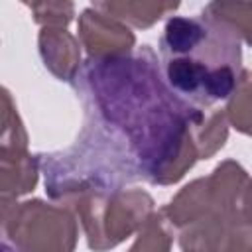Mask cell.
Returning <instances> with one entry per match:
<instances>
[{"label": "cell", "mask_w": 252, "mask_h": 252, "mask_svg": "<svg viewBox=\"0 0 252 252\" xmlns=\"http://www.w3.org/2000/svg\"><path fill=\"white\" fill-rule=\"evenodd\" d=\"M39 55L43 65L65 83H73L81 73V49L79 41L65 28H41L39 37Z\"/></svg>", "instance_id": "52a82bcc"}, {"label": "cell", "mask_w": 252, "mask_h": 252, "mask_svg": "<svg viewBox=\"0 0 252 252\" xmlns=\"http://www.w3.org/2000/svg\"><path fill=\"white\" fill-rule=\"evenodd\" d=\"M94 8L134 28H150L167 12L177 10V2H94Z\"/></svg>", "instance_id": "9c48e42d"}, {"label": "cell", "mask_w": 252, "mask_h": 252, "mask_svg": "<svg viewBox=\"0 0 252 252\" xmlns=\"http://www.w3.org/2000/svg\"><path fill=\"white\" fill-rule=\"evenodd\" d=\"M39 159L28 150H0V193L2 199H18L37 183Z\"/></svg>", "instance_id": "ba28073f"}, {"label": "cell", "mask_w": 252, "mask_h": 252, "mask_svg": "<svg viewBox=\"0 0 252 252\" xmlns=\"http://www.w3.org/2000/svg\"><path fill=\"white\" fill-rule=\"evenodd\" d=\"M248 217L252 219V187H250V195H248Z\"/></svg>", "instance_id": "5bb4252c"}, {"label": "cell", "mask_w": 252, "mask_h": 252, "mask_svg": "<svg viewBox=\"0 0 252 252\" xmlns=\"http://www.w3.org/2000/svg\"><path fill=\"white\" fill-rule=\"evenodd\" d=\"M77 79L85 110L128 144L146 181L175 183L199 159V146L219 108L197 106L175 94L148 45L124 57L87 59Z\"/></svg>", "instance_id": "6da1fadb"}, {"label": "cell", "mask_w": 252, "mask_h": 252, "mask_svg": "<svg viewBox=\"0 0 252 252\" xmlns=\"http://www.w3.org/2000/svg\"><path fill=\"white\" fill-rule=\"evenodd\" d=\"M224 114L230 126L246 136H252V71H240L236 89L226 100Z\"/></svg>", "instance_id": "8fae6325"}, {"label": "cell", "mask_w": 252, "mask_h": 252, "mask_svg": "<svg viewBox=\"0 0 252 252\" xmlns=\"http://www.w3.org/2000/svg\"><path fill=\"white\" fill-rule=\"evenodd\" d=\"M205 10L226 22L238 37L252 45V2H211Z\"/></svg>", "instance_id": "7c38bea8"}, {"label": "cell", "mask_w": 252, "mask_h": 252, "mask_svg": "<svg viewBox=\"0 0 252 252\" xmlns=\"http://www.w3.org/2000/svg\"><path fill=\"white\" fill-rule=\"evenodd\" d=\"M250 252H252V250H250Z\"/></svg>", "instance_id": "9a60e30c"}, {"label": "cell", "mask_w": 252, "mask_h": 252, "mask_svg": "<svg viewBox=\"0 0 252 252\" xmlns=\"http://www.w3.org/2000/svg\"><path fill=\"white\" fill-rule=\"evenodd\" d=\"M175 226L169 222L163 209L154 211L138 230V236L128 252H169Z\"/></svg>", "instance_id": "30bf717a"}, {"label": "cell", "mask_w": 252, "mask_h": 252, "mask_svg": "<svg viewBox=\"0 0 252 252\" xmlns=\"http://www.w3.org/2000/svg\"><path fill=\"white\" fill-rule=\"evenodd\" d=\"M4 240L18 252H73L77 244V220L73 213L39 199L10 203L2 199Z\"/></svg>", "instance_id": "3957f363"}, {"label": "cell", "mask_w": 252, "mask_h": 252, "mask_svg": "<svg viewBox=\"0 0 252 252\" xmlns=\"http://www.w3.org/2000/svg\"><path fill=\"white\" fill-rule=\"evenodd\" d=\"M94 252L118 246L154 213V199L142 189H120L106 197H87L71 207Z\"/></svg>", "instance_id": "277c9868"}, {"label": "cell", "mask_w": 252, "mask_h": 252, "mask_svg": "<svg viewBox=\"0 0 252 252\" xmlns=\"http://www.w3.org/2000/svg\"><path fill=\"white\" fill-rule=\"evenodd\" d=\"M26 6H30L33 20L41 24V28H65L75 14L71 2H26Z\"/></svg>", "instance_id": "4fadbf2b"}, {"label": "cell", "mask_w": 252, "mask_h": 252, "mask_svg": "<svg viewBox=\"0 0 252 252\" xmlns=\"http://www.w3.org/2000/svg\"><path fill=\"white\" fill-rule=\"evenodd\" d=\"M37 159L47 195L67 209L85 197L112 195L140 177L128 144L91 112L73 148Z\"/></svg>", "instance_id": "7a4b0ae2"}, {"label": "cell", "mask_w": 252, "mask_h": 252, "mask_svg": "<svg viewBox=\"0 0 252 252\" xmlns=\"http://www.w3.org/2000/svg\"><path fill=\"white\" fill-rule=\"evenodd\" d=\"M183 252H250L252 219L244 213H211L179 228Z\"/></svg>", "instance_id": "5b68a950"}, {"label": "cell", "mask_w": 252, "mask_h": 252, "mask_svg": "<svg viewBox=\"0 0 252 252\" xmlns=\"http://www.w3.org/2000/svg\"><path fill=\"white\" fill-rule=\"evenodd\" d=\"M79 39L89 59L124 57L130 55L136 45V35L126 24L100 12L93 4L79 16Z\"/></svg>", "instance_id": "8992f818"}]
</instances>
